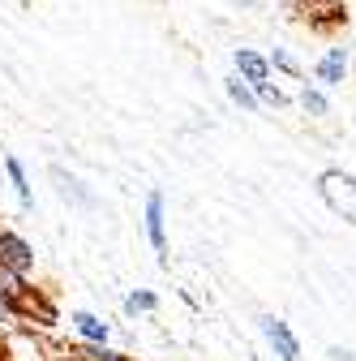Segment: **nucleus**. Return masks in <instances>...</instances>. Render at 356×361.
<instances>
[{
    "instance_id": "obj_1",
    "label": "nucleus",
    "mask_w": 356,
    "mask_h": 361,
    "mask_svg": "<svg viewBox=\"0 0 356 361\" xmlns=\"http://www.w3.org/2000/svg\"><path fill=\"white\" fill-rule=\"evenodd\" d=\"M322 198L331 202V211H339L343 219L356 224V176H348V172H326V176H322Z\"/></svg>"
},
{
    "instance_id": "obj_2",
    "label": "nucleus",
    "mask_w": 356,
    "mask_h": 361,
    "mask_svg": "<svg viewBox=\"0 0 356 361\" xmlns=\"http://www.w3.org/2000/svg\"><path fill=\"white\" fill-rule=\"evenodd\" d=\"M0 258H5V267H13V271H30V245L22 241V237H13V233H0Z\"/></svg>"
},
{
    "instance_id": "obj_3",
    "label": "nucleus",
    "mask_w": 356,
    "mask_h": 361,
    "mask_svg": "<svg viewBox=\"0 0 356 361\" xmlns=\"http://www.w3.org/2000/svg\"><path fill=\"white\" fill-rule=\"evenodd\" d=\"M262 327H266V336L275 340V348H279L284 361H296V340H292L288 323H279V319H262Z\"/></svg>"
},
{
    "instance_id": "obj_4",
    "label": "nucleus",
    "mask_w": 356,
    "mask_h": 361,
    "mask_svg": "<svg viewBox=\"0 0 356 361\" xmlns=\"http://www.w3.org/2000/svg\"><path fill=\"white\" fill-rule=\"evenodd\" d=\"M300 13L318 18V22H335L343 18V0H300Z\"/></svg>"
},
{
    "instance_id": "obj_5",
    "label": "nucleus",
    "mask_w": 356,
    "mask_h": 361,
    "mask_svg": "<svg viewBox=\"0 0 356 361\" xmlns=\"http://www.w3.org/2000/svg\"><path fill=\"white\" fill-rule=\"evenodd\" d=\"M146 228H151L155 250H163V198L159 194H151V202H146Z\"/></svg>"
},
{
    "instance_id": "obj_6",
    "label": "nucleus",
    "mask_w": 356,
    "mask_h": 361,
    "mask_svg": "<svg viewBox=\"0 0 356 361\" xmlns=\"http://www.w3.org/2000/svg\"><path fill=\"white\" fill-rule=\"evenodd\" d=\"M236 65H241V73H245L249 82H266V61H262V56H253V52H236Z\"/></svg>"
},
{
    "instance_id": "obj_7",
    "label": "nucleus",
    "mask_w": 356,
    "mask_h": 361,
    "mask_svg": "<svg viewBox=\"0 0 356 361\" xmlns=\"http://www.w3.org/2000/svg\"><path fill=\"white\" fill-rule=\"evenodd\" d=\"M73 323H77V331H82V336H91V340H108V327H103L99 319H91V314H73Z\"/></svg>"
},
{
    "instance_id": "obj_8",
    "label": "nucleus",
    "mask_w": 356,
    "mask_h": 361,
    "mask_svg": "<svg viewBox=\"0 0 356 361\" xmlns=\"http://www.w3.org/2000/svg\"><path fill=\"white\" fill-rule=\"evenodd\" d=\"M318 73H322L326 82H339V78H343V48H335V52L318 65Z\"/></svg>"
},
{
    "instance_id": "obj_9",
    "label": "nucleus",
    "mask_w": 356,
    "mask_h": 361,
    "mask_svg": "<svg viewBox=\"0 0 356 361\" xmlns=\"http://www.w3.org/2000/svg\"><path fill=\"white\" fill-rule=\"evenodd\" d=\"M9 176H13V185H18V198L26 202V198H30V190H26V172H22V164H18V159H9Z\"/></svg>"
},
{
    "instance_id": "obj_10",
    "label": "nucleus",
    "mask_w": 356,
    "mask_h": 361,
    "mask_svg": "<svg viewBox=\"0 0 356 361\" xmlns=\"http://www.w3.org/2000/svg\"><path fill=\"white\" fill-rule=\"evenodd\" d=\"M0 293H5V297H18V293H22V284L9 276V271H0Z\"/></svg>"
},
{
    "instance_id": "obj_11",
    "label": "nucleus",
    "mask_w": 356,
    "mask_h": 361,
    "mask_svg": "<svg viewBox=\"0 0 356 361\" xmlns=\"http://www.w3.org/2000/svg\"><path fill=\"white\" fill-rule=\"evenodd\" d=\"M129 310H155V297L151 293H133L129 297Z\"/></svg>"
},
{
    "instance_id": "obj_12",
    "label": "nucleus",
    "mask_w": 356,
    "mask_h": 361,
    "mask_svg": "<svg viewBox=\"0 0 356 361\" xmlns=\"http://www.w3.org/2000/svg\"><path fill=\"white\" fill-rule=\"evenodd\" d=\"M228 90H232V99H236L241 108H253V95H249V90H241V82H232Z\"/></svg>"
},
{
    "instance_id": "obj_13",
    "label": "nucleus",
    "mask_w": 356,
    "mask_h": 361,
    "mask_svg": "<svg viewBox=\"0 0 356 361\" xmlns=\"http://www.w3.org/2000/svg\"><path fill=\"white\" fill-rule=\"evenodd\" d=\"M258 90H262V99H271L275 108L284 104V95H279V90H275V86H266V82H258Z\"/></svg>"
},
{
    "instance_id": "obj_14",
    "label": "nucleus",
    "mask_w": 356,
    "mask_h": 361,
    "mask_svg": "<svg viewBox=\"0 0 356 361\" xmlns=\"http://www.w3.org/2000/svg\"><path fill=\"white\" fill-rule=\"evenodd\" d=\"M305 108H309V112H326V99H322V95H309V90H305Z\"/></svg>"
},
{
    "instance_id": "obj_15",
    "label": "nucleus",
    "mask_w": 356,
    "mask_h": 361,
    "mask_svg": "<svg viewBox=\"0 0 356 361\" xmlns=\"http://www.w3.org/2000/svg\"><path fill=\"white\" fill-rule=\"evenodd\" d=\"M275 65H284V69H296V61H292L288 52H275Z\"/></svg>"
},
{
    "instance_id": "obj_16",
    "label": "nucleus",
    "mask_w": 356,
    "mask_h": 361,
    "mask_svg": "<svg viewBox=\"0 0 356 361\" xmlns=\"http://www.w3.org/2000/svg\"><path fill=\"white\" fill-rule=\"evenodd\" d=\"M331 357H335V361H352V353H343V348H335Z\"/></svg>"
},
{
    "instance_id": "obj_17",
    "label": "nucleus",
    "mask_w": 356,
    "mask_h": 361,
    "mask_svg": "<svg viewBox=\"0 0 356 361\" xmlns=\"http://www.w3.org/2000/svg\"><path fill=\"white\" fill-rule=\"evenodd\" d=\"M69 361H73V357H69Z\"/></svg>"
}]
</instances>
